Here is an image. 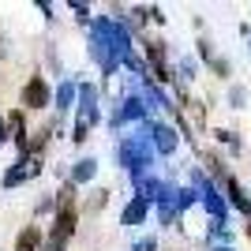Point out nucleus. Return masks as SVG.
Returning <instances> with one entry per match:
<instances>
[{"mask_svg":"<svg viewBox=\"0 0 251 251\" xmlns=\"http://www.w3.org/2000/svg\"><path fill=\"white\" fill-rule=\"evenodd\" d=\"M191 180H195V191H199L202 206L210 210V218H214V221H225V214H229V210H225V199H221L218 188L206 180V173H199V169H195V173H191Z\"/></svg>","mask_w":251,"mask_h":251,"instance_id":"nucleus-1","label":"nucleus"},{"mask_svg":"<svg viewBox=\"0 0 251 251\" xmlns=\"http://www.w3.org/2000/svg\"><path fill=\"white\" fill-rule=\"evenodd\" d=\"M23 105H30V109H45L49 105V83H45L42 75H34L26 90H23Z\"/></svg>","mask_w":251,"mask_h":251,"instance_id":"nucleus-2","label":"nucleus"},{"mask_svg":"<svg viewBox=\"0 0 251 251\" xmlns=\"http://www.w3.org/2000/svg\"><path fill=\"white\" fill-rule=\"evenodd\" d=\"M79 120H83V124H94L98 120V90L90 83H79Z\"/></svg>","mask_w":251,"mask_h":251,"instance_id":"nucleus-3","label":"nucleus"},{"mask_svg":"<svg viewBox=\"0 0 251 251\" xmlns=\"http://www.w3.org/2000/svg\"><path fill=\"white\" fill-rule=\"evenodd\" d=\"M150 135H154V150L157 154H173V150H176V131H173V127L169 124H154V131H150Z\"/></svg>","mask_w":251,"mask_h":251,"instance_id":"nucleus-4","label":"nucleus"},{"mask_svg":"<svg viewBox=\"0 0 251 251\" xmlns=\"http://www.w3.org/2000/svg\"><path fill=\"white\" fill-rule=\"evenodd\" d=\"M75 214L72 206H60V214H56V225H52V236H60V240H72V232H75Z\"/></svg>","mask_w":251,"mask_h":251,"instance_id":"nucleus-5","label":"nucleus"},{"mask_svg":"<svg viewBox=\"0 0 251 251\" xmlns=\"http://www.w3.org/2000/svg\"><path fill=\"white\" fill-rule=\"evenodd\" d=\"M147 210H150V202H147V199H139V195H135V199H131V202L124 206V214H120V225H143Z\"/></svg>","mask_w":251,"mask_h":251,"instance_id":"nucleus-6","label":"nucleus"},{"mask_svg":"<svg viewBox=\"0 0 251 251\" xmlns=\"http://www.w3.org/2000/svg\"><path fill=\"white\" fill-rule=\"evenodd\" d=\"M143 113H147V105L139 101V98H127L124 109L113 116V124H124V120H143Z\"/></svg>","mask_w":251,"mask_h":251,"instance_id":"nucleus-7","label":"nucleus"},{"mask_svg":"<svg viewBox=\"0 0 251 251\" xmlns=\"http://www.w3.org/2000/svg\"><path fill=\"white\" fill-rule=\"evenodd\" d=\"M225 188H229V202H232L236 210H240V214H248V218H251V199L244 195V188H240V184H236L232 176L225 180Z\"/></svg>","mask_w":251,"mask_h":251,"instance_id":"nucleus-8","label":"nucleus"},{"mask_svg":"<svg viewBox=\"0 0 251 251\" xmlns=\"http://www.w3.org/2000/svg\"><path fill=\"white\" fill-rule=\"evenodd\" d=\"M15 251H42V232L34 229V225H26L19 232V240H15Z\"/></svg>","mask_w":251,"mask_h":251,"instance_id":"nucleus-9","label":"nucleus"},{"mask_svg":"<svg viewBox=\"0 0 251 251\" xmlns=\"http://www.w3.org/2000/svg\"><path fill=\"white\" fill-rule=\"evenodd\" d=\"M94 173H98V161L94 157H83V161L72 169V180L75 184H86V180H94Z\"/></svg>","mask_w":251,"mask_h":251,"instance_id":"nucleus-10","label":"nucleus"},{"mask_svg":"<svg viewBox=\"0 0 251 251\" xmlns=\"http://www.w3.org/2000/svg\"><path fill=\"white\" fill-rule=\"evenodd\" d=\"M75 101V83H60L56 86V109H72Z\"/></svg>","mask_w":251,"mask_h":251,"instance_id":"nucleus-11","label":"nucleus"},{"mask_svg":"<svg viewBox=\"0 0 251 251\" xmlns=\"http://www.w3.org/2000/svg\"><path fill=\"white\" fill-rule=\"evenodd\" d=\"M26 176H30V169H8V173H4V188H15V184H23Z\"/></svg>","mask_w":251,"mask_h":251,"instance_id":"nucleus-12","label":"nucleus"},{"mask_svg":"<svg viewBox=\"0 0 251 251\" xmlns=\"http://www.w3.org/2000/svg\"><path fill=\"white\" fill-rule=\"evenodd\" d=\"M131 251H157V240H154V236H143V240H135Z\"/></svg>","mask_w":251,"mask_h":251,"instance_id":"nucleus-13","label":"nucleus"},{"mask_svg":"<svg viewBox=\"0 0 251 251\" xmlns=\"http://www.w3.org/2000/svg\"><path fill=\"white\" fill-rule=\"evenodd\" d=\"M244 86H232V94H229V101H232V109H244Z\"/></svg>","mask_w":251,"mask_h":251,"instance_id":"nucleus-14","label":"nucleus"},{"mask_svg":"<svg viewBox=\"0 0 251 251\" xmlns=\"http://www.w3.org/2000/svg\"><path fill=\"white\" fill-rule=\"evenodd\" d=\"M64 248H68V240H60V236H52V232H49V244H45L42 251H64Z\"/></svg>","mask_w":251,"mask_h":251,"instance_id":"nucleus-15","label":"nucleus"},{"mask_svg":"<svg viewBox=\"0 0 251 251\" xmlns=\"http://www.w3.org/2000/svg\"><path fill=\"white\" fill-rule=\"evenodd\" d=\"M218 139H221V143H229L232 150H240V139L232 135V131H218Z\"/></svg>","mask_w":251,"mask_h":251,"instance_id":"nucleus-16","label":"nucleus"},{"mask_svg":"<svg viewBox=\"0 0 251 251\" xmlns=\"http://www.w3.org/2000/svg\"><path fill=\"white\" fill-rule=\"evenodd\" d=\"M86 131H90V124H83V120H79V124H75V143H83V139H86Z\"/></svg>","mask_w":251,"mask_h":251,"instance_id":"nucleus-17","label":"nucleus"},{"mask_svg":"<svg viewBox=\"0 0 251 251\" xmlns=\"http://www.w3.org/2000/svg\"><path fill=\"white\" fill-rule=\"evenodd\" d=\"M72 11H75V15H79V19H90V8H86V4H72Z\"/></svg>","mask_w":251,"mask_h":251,"instance_id":"nucleus-18","label":"nucleus"},{"mask_svg":"<svg viewBox=\"0 0 251 251\" xmlns=\"http://www.w3.org/2000/svg\"><path fill=\"white\" fill-rule=\"evenodd\" d=\"M214 251H232V244H221V248H214Z\"/></svg>","mask_w":251,"mask_h":251,"instance_id":"nucleus-19","label":"nucleus"},{"mask_svg":"<svg viewBox=\"0 0 251 251\" xmlns=\"http://www.w3.org/2000/svg\"><path fill=\"white\" fill-rule=\"evenodd\" d=\"M248 236H251V225H248Z\"/></svg>","mask_w":251,"mask_h":251,"instance_id":"nucleus-20","label":"nucleus"}]
</instances>
